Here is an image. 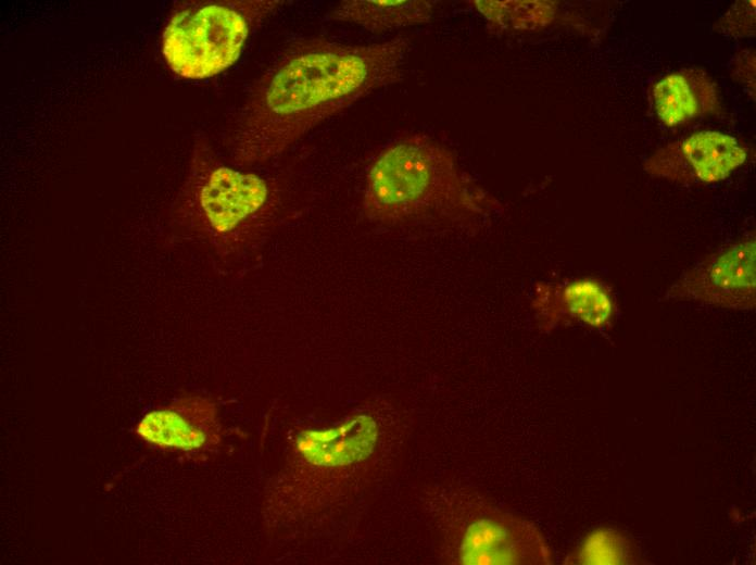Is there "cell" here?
<instances>
[{"label": "cell", "mask_w": 756, "mask_h": 565, "mask_svg": "<svg viewBox=\"0 0 756 565\" xmlns=\"http://www.w3.org/2000/svg\"><path fill=\"white\" fill-rule=\"evenodd\" d=\"M408 50L404 37L368 45L293 43L265 71L245 109L241 161H270L328 117L400 81Z\"/></svg>", "instance_id": "1"}, {"label": "cell", "mask_w": 756, "mask_h": 565, "mask_svg": "<svg viewBox=\"0 0 756 565\" xmlns=\"http://www.w3.org/2000/svg\"><path fill=\"white\" fill-rule=\"evenodd\" d=\"M408 430L406 416L383 397L335 422L295 430L284 465L264 491L265 527H304L352 504L394 468Z\"/></svg>", "instance_id": "2"}, {"label": "cell", "mask_w": 756, "mask_h": 565, "mask_svg": "<svg viewBox=\"0 0 756 565\" xmlns=\"http://www.w3.org/2000/svg\"><path fill=\"white\" fill-rule=\"evenodd\" d=\"M367 219L385 227H467L501 209L459 165L451 149L425 134L403 136L369 165L362 201Z\"/></svg>", "instance_id": "3"}, {"label": "cell", "mask_w": 756, "mask_h": 565, "mask_svg": "<svg viewBox=\"0 0 756 565\" xmlns=\"http://www.w3.org/2000/svg\"><path fill=\"white\" fill-rule=\"evenodd\" d=\"M421 504L439 537L445 564L547 565L554 561L547 541L532 523L470 488L453 482L431 485L423 490Z\"/></svg>", "instance_id": "4"}, {"label": "cell", "mask_w": 756, "mask_h": 565, "mask_svg": "<svg viewBox=\"0 0 756 565\" xmlns=\"http://www.w3.org/2000/svg\"><path fill=\"white\" fill-rule=\"evenodd\" d=\"M190 206L203 231L224 253L257 247L272 231L279 212L276 188L261 176L224 165L200 171Z\"/></svg>", "instance_id": "5"}, {"label": "cell", "mask_w": 756, "mask_h": 565, "mask_svg": "<svg viewBox=\"0 0 756 565\" xmlns=\"http://www.w3.org/2000/svg\"><path fill=\"white\" fill-rule=\"evenodd\" d=\"M284 1H249L241 5L204 3L175 13L163 34V54L179 76L216 75L239 58L252 26Z\"/></svg>", "instance_id": "6"}, {"label": "cell", "mask_w": 756, "mask_h": 565, "mask_svg": "<svg viewBox=\"0 0 756 565\" xmlns=\"http://www.w3.org/2000/svg\"><path fill=\"white\" fill-rule=\"evenodd\" d=\"M755 248L753 237L707 255L681 274L665 298L719 309L754 310Z\"/></svg>", "instance_id": "7"}, {"label": "cell", "mask_w": 756, "mask_h": 565, "mask_svg": "<svg viewBox=\"0 0 756 565\" xmlns=\"http://www.w3.org/2000/svg\"><path fill=\"white\" fill-rule=\"evenodd\" d=\"M136 435L156 449L187 456H204L222 442L215 402L190 395L149 411L135 427Z\"/></svg>", "instance_id": "8"}, {"label": "cell", "mask_w": 756, "mask_h": 565, "mask_svg": "<svg viewBox=\"0 0 756 565\" xmlns=\"http://www.w3.org/2000/svg\"><path fill=\"white\" fill-rule=\"evenodd\" d=\"M746 156V149L734 137L701 131L660 149L644 168L676 183L706 185L726 179Z\"/></svg>", "instance_id": "9"}, {"label": "cell", "mask_w": 756, "mask_h": 565, "mask_svg": "<svg viewBox=\"0 0 756 565\" xmlns=\"http://www.w3.org/2000/svg\"><path fill=\"white\" fill-rule=\"evenodd\" d=\"M531 309L544 331L572 324L604 330L613 326L616 301L606 282L593 277H580L537 284Z\"/></svg>", "instance_id": "10"}, {"label": "cell", "mask_w": 756, "mask_h": 565, "mask_svg": "<svg viewBox=\"0 0 756 565\" xmlns=\"http://www.w3.org/2000/svg\"><path fill=\"white\" fill-rule=\"evenodd\" d=\"M659 120L667 126L685 124L719 109L714 83L700 70H683L659 80L653 89Z\"/></svg>", "instance_id": "11"}, {"label": "cell", "mask_w": 756, "mask_h": 565, "mask_svg": "<svg viewBox=\"0 0 756 565\" xmlns=\"http://www.w3.org/2000/svg\"><path fill=\"white\" fill-rule=\"evenodd\" d=\"M434 4L428 0H346L340 2L330 16L373 33H382L429 23Z\"/></svg>", "instance_id": "12"}, {"label": "cell", "mask_w": 756, "mask_h": 565, "mask_svg": "<svg viewBox=\"0 0 756 565\" xmlns=\"http://www.w3.org/2000/svg\"><path fill=\"white\" fill-rule=\"evenodd\" d=\"M468 3L496 34L538 30L556 16V4L551 1L471 0Z\"/></svg>", "instance_id": "13"}, {"label": "cell", "mask_w": 756, "mask_h": 565, "mask_svg": "<svg viewBox=\"0 0 756 565\" xmlns=\"http://www.w3.org/2000/svg\"><path fill=\"white\" fill-rule=\"evenodd\" d=\"M634 553L631 542L620 532L600 529L585 538L572 560L578 564H629Z\"/></svg>", "instance_id": "14"}]
</instances>
